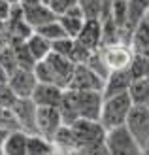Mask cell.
<instances>
[{
	"mask_svg": "<svg viewBox=\"0 0 149 155\" xmlns=\"http://www.w3.org/2000/svg\"><path fill=\"white\" fill-rule=\"evenodd\" d=\"M77 4H79V0H51L49 8H51V12L57 15V17H62V15H66Z\"/></svg>",
	"mask_w": 149,
	"mask_h": 155,
	"instance_id": "f546056e",
	"label": "cell"
},
{
	"mask_svg": "<svg viewBox=\"0 0 149 155\" xmlns=\"http://www.w3.org/2000/svg\"><path fill=\"white\" fill-rule=\"evenodd\" d=\"M106 155H108V151H106Z\"/></svg>",
	"mask_w": 149,
	"mask_h": 155,
	"instance_id": "f6af8a7d",
	"label": "cell"
},
{
	"mask_svg": "<svg viewBox=\"0 0 149 155\" xmlns=\"http://www.w3.org/2000/svg\"><path fill=\"white\" fill-rule=\"evenodd\" d=\"M59 23L62 25V28H64V32L68 38H72V40H76L77 36H79L81 28L85 25L83 19H74V17H59Z\"/></svg>",
	"mask_w": 149,
	"mask_h": 155,
	"instance_id": "4316f807",
	"label": "cell"
},
{
	"mask_svg": "<svg viewBox=\"0 0 149 155\" xmlns=\"http://www.w3.org/2000/svg\"><path fill=\"white\" fill-rule=\"evenodd\" d=\"M6 136H8V133H6V130H0V155H4V151H2V146H4Z\"/></svg>",
	"mask_w": 149,
	"mask_h": 155,
	"instance_id": "8d00e7d4",
	"label": "cell"
},
{
	"mask_svg": "<svg viewBox=\"0 0 149 155\" xmlns=\"http://www.w3.org/2000/svg\"><path fill=\"white\" fill-rule=\"evenodd\" d=\"M0 66H2L10 76H11L15 70H19L17 55H15V49H13V45H11V44H8L6 48L0 49Z\"/></svg>",
	"mask_w": 149,
	"mask_h": 155,
	"instance_id": "d4e9b609",
	"label": "cell"
},
{
	"mask_svg": "<svg viewBox=\"0 0 149 155\" xmlns=\"http://www.w3.org/2000/svg\"><path fill=\"white\" fill-rule=\"evenodd\" d=\"M145 21L149 23V10H147V13H145Z\"/></svg>",
	"mask_w": 149,
	"mask_h": 155,
	"instance_id": "b9f144b4",
	"label": "cell"
},
{
	"mask_svg": "<svg viewBox=\"0 0 149 155\" xmlns=\"http://www.w3.org/2000/svg\"><path fill=\"white\" fill-rule=\"evenodd\" d=\"M74 93V102L79 119H91V121H100L102 114V104H104V95L96 91H87V93Z\"/></svg>",
	"mask_w": 149,
	"mask_h": 155,
	"instance_id": "277c9868",
	"label": "cell"
},
{
	"mask_svg": "<svg viewBox=\"0 0 149 155\" xmlns=\"http://www.w3.org/2000/svg\"><path fill=\"white\" fill-rule=\"evenodd\" d=\"M38 4H42L40 2V0H21V8H23V10H25V8H32V6H38Z\"/></svg>",
	"mask_w": 149,
	"mask_h": 155,
	"instance_id": "e575fe53",
	"label": "cell"
},
{
	"mask_svg": "<svg viewBox=\"0 0 149 155\" xmlns=\"http://www.w3.org/2000/svg\"><path fill=\"white\" fill-rule=\"evenodd\" d=\"M27 48H28L30 55L34 57L36 63H40V61H45V59H47L51 53H53V44H51L49 40H45L44 36L36 34V32L27 40Z\"/></svg>",
	"mask_w": 149,
	"mask_h": 155,
	"instance_id": "ac0fdd59",
	"label": "cell"
},
{
	"mask_svg": "<svg viewBox=\"0 0 149 155\" xmlns=\"http://www.w3.org/2000/svg\"><path fill=\"white\" fill-rule=\"evenodd\" d=\"M15 100H17V97H15V93L10 89V85H8V83L0 85V106L11 110V106L15 104Z\"/></svg>",
	"mask_w": 149,
	"mask_h": 155,
	"instance_id": "d6a6232c",
	"label": "cell"
},
{
	"mask_svg": "<svg viewBox=\"0 0 149 155\" xmlns=\"http://www.w3.org/2000/svg\"><path fill=\"white\" fill-rule=\"evenodd\" d=\"M128 97L134 106H147L149 104V80H136L128 89Z\"/></svg>",
	"mask_w": 149,
	"mask_h": 155,
	"instance_id": "44dd1931",
	"label": "cell"
},
{
	"mask_svg": "<svg viewBox=\"0 0 149 155\" xmlns=\"http://www.w3.org/2000/svg\"><path fill=\"white\" fill-rule=\"evenodd\" d=\"M10 89L15 93L17 98H32L34 91L38 87V80L32 70H15L11 76H10Z\"/></svg>",
	"mask_w": 149,
	"mask_h": 155,
	"instance_id": "8fae6325",
	"label": "cell"
},
{
	"mask_svg": "<svg viewBox=\"0 0 149 155\" xmlns=\"http://www.w3.org/2000/svg\"><path fill=\"white\" fill-rule=\"evenodd\" d=\"M59 112H60V117H62V125H66V127H72L79 119L77 110H76V102H74V93L70 89H66L64 95H62V100L59 104Z\"/></svg>",
	"mask_w": 149,
	"mask_h": 155,
	"instance_id": "d6986e66",
	"label": "cell"
},
{
	"mask_svg": "<svg viewBox=\"0 0 149 155\" xmlns=\"http://www.w3.org/2000/svg\"><path fill=\"white\" fill-rule=\"evenodd\" d=\"M128 45L132 48L134 53H147L149 51V23L145 19L134 28Z\"/></svg>",
	"mask_w": 149,
	"mask_h": 155,
	"instance_id": "ffe728a7",
	"label": "cell"
},
{
	"mask_svg": "<svg viewBox=\"0 0 149 155\" xmlns=\"http://www.w3.org/2000/svg\"><path fill=\"white\" fill-rule=\"evenodd\" d=\"M49 155H62V153H60V151H59V150H57V148H53V151H51V153H49Z\"/></svg>",
	"mask_w": 149,
	"mask_h": 155,
	"instance_id": "f35d334b",
	"label": "cell"
},
{
	"mask_svg": "<svg viewBox=\"0 0 149 155\" xmlns=\"http://www.w3.org/2000/svg\"><path fill=\"white\" fill-rule=\"evenodd\" d=\"M87 66L91 68L92 72H96V74H98V76H100L104 81L108 80V76L112 74V72H109V68L106 66L104 59H102V55H100V49H98V51H95V53L91 55V59L87 61Z\"/></svg>",
	"mask_w": 149,
	"mask_h": 155,
	"instance_id": "83f0119b",
	"label": "cell"
},
{
	"mask_svg": "<svg viewBox=\"0 0 149 155\" xmlns=\"http://www.w3.org/2000/svg\"><path fill=\"white\" fill-rule=\"evenodd\" d=\"M125 127L136 138V142L145 150L149 146V108L147 106H132Z\"/></svg>",
	"mask_w": 149,
	"mask_h": 155,
	"instance_id": "5b68a950",
	"label": "cell"
},
{
	"mask_svg": "<svg viewBox=\"0 0 149 155\" xmlns=\"http://www.w3.org/2000/svg\"><path fill=\"white\" fill-rule=\"evenodd\" d=\"M100 55L104 59L106 66L109 68V72L115 70H127L130 66L132 59H134V51L128 44H115V45H106L100 48Z\"/></svg>",
	"mask_w": 149,
	"mask_h": 155,
	"instance_id": "52a82bcc",
	"label": "cell"
},
{
	"mask_svg": "<svg viewBox=\"0 0 149 155\" xmlns=\"http://www.w3.org/2000/svg\"><path fill=\"white\" fill-rule=\"evenodd\" d=\"M144 155H149V146H147V148L144 150Z\"/></svg>",
	"mask_w": 149,
	"mask_h": 155,
	"instance_id": "60d3db41",
	"label": "cell"
},
{
	"mask_svg": "<svg viewBox=\"0 0 149 155\" xmlns=\"http://www.w3.org/2000/svg\"><path fill=\"white\" fill-rule=\"evenodd\" d=\"M127 2H128V0H127Z\"/></svg>",
	"mask_w": 149,
	"mask_h": 155,
	"instance_id": "bcb514c9",
	"label": "cell"
},
{
	"mask_svg": "<svg viewBox=\"0 0 149 155\" xmlns=\"http://www.w3.org/2000/svg\"><path fill=\"white\" fill-rule=\"evenodd\" d=\"M34 32H36V34H40V36H44L45 40H49L51 44L62 40V38H68L66 32H64V28H62V25L59 23V19H57V21H53V23H47V25H44L42 28L34 30Z\"/></svg>",
	"mask_w": 149,
	"mask_h": 155,
	"instance_id": "cb8c5ba5",
	"label": "cell"
},
{
	"mask_svg": "<svg viewBox=\"0 0 149 155\" xmlns=\"http://www.w3.org/2000/svg\"><path fill=\"white\" fill-rule=\"evenodd\" d=\"M128 72L132 76V80H144L147 78V57L145 53H134V59L128 66Z\"/></svg>",
	"mask_w": 149,
	"mask_h": 155,
	"instance_id": "484cf974",
	"label": "cell"
},
{
	"mask_svg": "<svg viewBox=\"0 0 149 155\" xmlns=\"http://www.w3.org/2000/svg\"><path fill=\"white\" fill-rule=\"evenodd\" d=\"M53 142L45 140L40 134L28 136V146H27V155H49L53 151Z\"/></svg>",
	"mask_w": 149,
	"mask_h": 155,
	"instance_id": "603a6c76",
	"label": "cell"
},
{
	"mask_svg": "<svg viewBox=\"0 0 149 155\" xmlns=\"http://www.w3.org/2000/svg\"><path fill=\"white\" fill-rule=\"evenodd\" d=\"M40 2H42L44 6H49V4H51V0H40Z\"/></svg>",
	"mask_w": 149,
	"mask_h": 155,
	"instance_id": "ab89813d",
	"label": "cell"
},
{
	"mask_svg": "<svg viewBox=\"0 0 149 155\" xmlns=\"http://www.w3.org/2000/svg\"><path fill=\"white\" fill-rule=\"evenodd\" d=\"M74 44H76V40H72V38H62V40L53 44V53H59V55L70 59L72 51H74Z\"/></svg>",
	"mask_w": 149,
	"mask_h": 155,
	"instance_id": "1f68e13d",
	"label": "cell"
},
{
	"mask_svg": "<svg viewBox=\"0 0 149 155\" xmlns=\"http://www.w3.org/2000/svg\"><path fill=\"white\" fill-rule=\"evenodd\" d=\"M10 44L13 45L15 49V55H17V63L21 70H34L36 66V61L34 57L30 55V51L27 48V42H21V40H10Z\"/></svg>",
	"mask_w": 149,
	"mask_h": 155,
	"instance_id": "7402d4cb",
	"label": "cell"
},
{
	"mask_svg": "<svg viewBox=\"0 0 149 155\" xmlns=\"http://www.w3.org/2000/svg\"><path fill=\"white\" fill-rule=\"evenodd\" d=\"M74 133L76 138L79 142V150L87 148V146H98L106 142V134L108 130L102 127L100 121H91V119H77L74 125Z\"/></svg>",
	"mask_w": 149,
	"mask_h": 155,
	"instance_id": "3957f363",
	"label": "cell"
},
{
	"mask_svg": "<svg viewBox=\"0 0 149 155\" xmlns=\"http://www.w3.org/2000/svg\"><path fill=\"white\" fill-rule=\"evenodd\" d=\"M11 8H13L11 4H8V2H4V0H0V21H4V23L10 21Z\"/></svg>",
	"mask_w": 149,
	"mask_h": 155,
	"instance_id": "836d02e7",
	"label": "cell"
},
{
	"mask_svg": "<svg viewBox=\"0 0 149 155\" xmlns=\"http://www.w3.org/2000/svg\"><path fill=\"white\" fill-rule=\"evenodd\" d=\"M147 108H149V104H147Z\"/></svg>",
	"mask_w": 149,
	"mask_h": 155,
	"instance_id": "ee69618b",
	"label": "cell"
},
{
	"mask_svg": "<svg viewBox=\"0 0 149 155\" xmlns=\"http://www.w3.org/2000/svg\"><path fill=\"white\" fill-rule=\"evenodd\" d=\"M45 63H47L49 70L53 74L55 85L66 91L70 87V81H72V76L76 72L77 64H74L68 57H62V55H59V53H51V55L45 59Z\"/></svg>",
	"mask_w": 149,
	"mask_h": 155,
	"instance_id": "9c48e42d",
	"label": "cell"
},
{
	"mask_svg": "<svg viewBox=\"0 0 149 155\" xmlns=\"http://www.w3.org/2000/svg\"><path fill=\"white\" fill-rule=\"evenodd\" d=\"M11 112L15 115V119L19 121V127L23 133H27L28 136L38 134V106L32 98H17L15 104L11 106Z\"/></svg>",
	"mask_w": 149,
	"mask_h": 155,
	"instance_id": "8992f818",
	"label": "cell"
},
{
	"mask_svg": "<svg viewBox=\"0 0 149 155\" xmlns=\"http://www.w3.org/2000/svg\"><path fill=\"white\" fill-rule=\"evenodd\" d=\"M4 2L11 4V6H17V4H21V0H4Z\"/></svg>",
	"mask_w": 149,
	"mask_h": 155,
	"instance_id": "74e56055",
	"label": "cell"
},
{
	"mask_svg": "<svg viewBox=\"0 0 149 155\" xmlns=\"http://www.w3.org/2000/svg\"><path fill=\"white\" fill-rule=\"evenodd\" d=\"M8 81H10V74H8L2 66H0V85H6Z\"/></svg>",
	"mask_w": 149,
	"mask_h": 155,
	"instance_id": "d590c367",
	"label": "cell"
},
{
	"mask_svg": "<svg viewBox=\"0 0 149 155\" xmlns=\"http://www.w3.org/2000/svg\"><path fill=\"white\" fill-rule=\"evenodd\" d=\"M62 95H64V89L57 87L53 83H38V87L32 95V100L36 102L38 108L42 106H55L59 108L60 100H62Z\"/></svg>",
	"mask_w": 149,
	"mask_h": 155,
	"instance_id": "9a60e30c",
	"label": "cell"
},
{
	"mask_svg": "<svg viewBox=\"0 0 149 155\" xmlns=\"http://www.w3.org/2000/svg\"><path fill=\"white\" fill-rule=\"evenodd\" d=\"M132 76L127 70H115L108 76V80L104 83V98H109V97H117V95H125V93H128L130 85H132Z\"/></svg>",
	"mask_w": 149,
	"mask_h": 155,
	"instance_id": "4fadbf2b",
	"label": "cell"
},
{
	"mask_svg": "<svg viewBox=\"0 0 149 155\" xmlns=\"http://www.w3.org/2000/svg\"><path fill=\"white\" fill-rule=\"evenodd\" d=\"M104 83L106 81L96 72H92L87 64H77L68 89L76 91V93H87V91L104 93Z\"/></svg>",
	"mask_w": 149,
	"mask_h": 155,
	"instance_id": "ba28073f",
	"label": "cell"
},
{
	"mask_svg": "<svg viewBox=\"0 0 149 155\" xmlns=\"http://www.w3.org/2000/svg\"><path fill=\"white\" fill-rule=\"evenodd\" d=\"M32 72H34V76H36L38 83H53V85H55L53 74H51V70H49V66H47V63H45V61L36 63V66H34Z\"/></svg>",
	"mask_w": 149,
	"mask_h": 155,
	"instance_id": "4dcf8cb0",
	"label": "cell"
},
{
	"mask_svg": "<svg viewBox=\"0 0 149 155\" xmlns=\"http://www.w3.org/2000/svg\"><path fill=\"white\" fill-rule=\"evenodd\" d=\"M27 146H28V134L23 130H13V133H8L2 151L4 155H27Z\"/></svg>",
	"mask_w": 149,
	"mask_h": 155,
	"instance_id": "e0dca14e",
	"label": "cell"
},
{
	"mask_svg": "<svg viewBox=\"0 0 149 155\" xmlns=\"http://www.w3.org/2000/svg\"><path fill=\"white\" fill-rule=\"evenodd\" d=\"M53 146L57 148L62 155H74L77 150H79V142L76 138V133L72 127L62 125L59 129V133L53 138Z\"/></svg>",
	"mask_w": 149,
	"mask_h": 155,
	"instance_id": "2e32d148",
	"label": "cell"
},
{
	"mask_svg": "<svg viewBox=\"0 0 149 155\" xmlns=\"http://www.w3.org/2000/svg\"><path fill=\"white\" fill-rule=\"evenodd\" d=\"M36 127H38V134H40L42 138L53 142L55 134H57L59 129L62 127V117H60L59 108H55V106H42V108H38Z\"/></svg>",
	"mask_w": 149,
	"mask_h": 155,
	"instance_id": "30bf717a",
	"label": "cell"
},
{
	"mask_svg": "<svg viewBox=\"0 0 149 155\" xmlns=\"http://www.w3.org/2000/svg\"><path fill=\"white\" fill-rule=\"evenodd\" d=\"M106 151L108 155H144V148L136 142L127 127H117L106 134Z\"/></svg>",
	"mask_w": 149,
	"mask_h": 155,
	"instance_id": "7a4b0ae2",
	"label": "cell"
},
{
	"mask_svg": "<svg viewBox=\"0 0 149 155\" xmlns=\"http://www.w3.org/2000/svg\"><path fill=\"white\" fill-rule=\"evenodd\" d=\"M23 19H25V23L32 30H38L44 25H47V23L57 21L59 17L51 12L49 6L38 4V6H32V8H25V10H23Z\"/></svg>",
	"mask_w": 149,
	"mask_h": 155,
	"instance_id": "5bb4252c",
	"label": "cell"
},
{
	"mask_svg": "<svg viewBox=\"0 0 149 155\" xmlns=\"http://www.w3.org/2000/svg\"><path fill=\"white\" fill-rule=\"evenodd\" d=\"M89 51H98L102 48V23L100 19H85L79 36L76 38Z\"/></svg>",
	"mask_w": 149,
	"mask_h": 155,
	"instance_id": "7c38bea8",
	"label": "cell"
},
{
	"mask_svg": "<svg viewBox=\"0 0 149 155\" xmlns=\"http://www.w3.org/2000/svg\"><path fill=\"white\" fill-rule=\"evenodd\" d=\"M104 0H79V6L85 13V19H100Z\"/></svg>",
	"mask_w": 149,
	"mask_h": 155,
	"instance_id": "f1b7e54d",
	"label": "cell"
},
{
	"mask_svg": "<svg viewBox=\"0 0 149 155\" xmlns=\"http://www.w3.org/2000/svg\"><path fill=\"white\" fill-rule=\"evenodd\" d=\"M4 110H6V108H2V106H0V114H2V112H4Z\"/></svg>",
	"mask_w": 149,
	"mask_h": 155,
	"instance_id": "7bdbcfd3",
	"label": "cell"
},
{
	"mask_svg": "<svg viewBox=\"0 0 149 155\" xmlns=\"http://www.w3.org/2000/svg\"><path fill=\"white\" fill-rule=\"evenodd\" d=\"M132 100L128 97V93L117 97L104 98L102 104V114H100V123L106 130H112L117 127H125V123L128 119V114L132 110Z\"/></svg>",
	"mask_w": 149,
	"mask_h": 155,
	"instance_id": "6da1fadb",
	"label": "cell"
}]
</instances>
